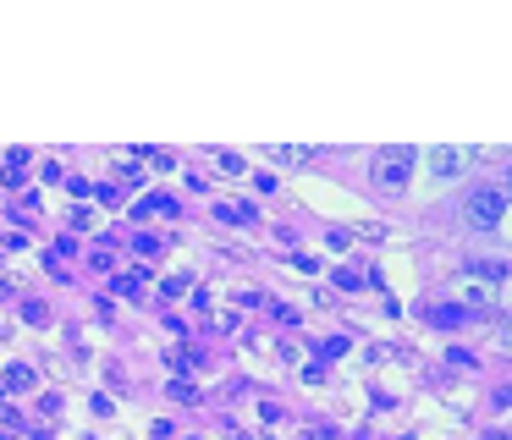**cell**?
<instances>
[{"label":"cell","instance_id":"cell-4","mask_svg":"<svg viewBox=\"0 0 512 440\" xmlns=\"http://www.w3.org/2000/svg\"><path fill=\"white\" fill-rule=\"evenodd\" d=\"M468 165V149H430V171L441 182H457V171Z\"/></svg>","mask_w":512,"mask_h":440},{"label":"cell","instance_id":"cell-5","mask_svg":"<svg viewBox=\"0 0 512 440\" xmlns=\"http://www.w3.org/2000/svg\"><path fill=\"white\" fill-rule=\"evenodd\" d=\"M276 160H287V165H309L314 154H309V149H276Z\"/></svg>","mask_w":512,"mask_h":440},{"label":"cell","instance_id":"cell-3","mask_svg":"<svg viewBox=\"0 0 512 440\" xmlns=\"http://www.w3.org/2000/svg\"><path fill=\"white\" fill-rule=\"evenodd\" d=\"M468 215H474V226H501V215H507V198H501V187H479L474 204H468Z\"/></svg>","mask_w":512,"mask_h":440},{"label":"cell","instance_id":"cell-2","mask_svg":"<svg viewBox=\"0 0 512 440\" xmlns=\"http://www.w3.org/2000/svg\"><path fill=\"white\" fill-rule=\"evenodd\" d=\"M369 176H375V187H386V193L408 187V176H413V149H380L375 165H369Z\"/></svg>","mask_w":512,"mask_h":440},{"label":"cell","instance_id":"cell-1","mask_svg":"<svg viewBox=\"0 0 512 440\" xmlns=\"http://www.w3.org/2000/svg\"><path fill=\"white\" fill-rule=\"evenodd\" d=\"M496 281H501L496 264H474V270L457 275V281L446 286V292H452L457 303H468V308H485V303H490V286H496Z\"/></svg>","mask_w":512,"mask_h":440}]
</instances>
